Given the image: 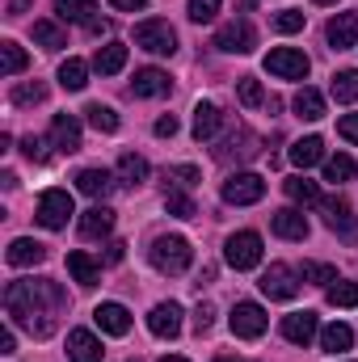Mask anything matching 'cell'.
Segmentation results:
<instances>
[{"label":"cell","mask_w":358,"mask_h":362,"mask_svg":"<svg viewBox=\"0 0 358 362\" xmlns=\"http://www.w3.org/2000/svg\"><path fill=\"white\" fill-rule=\"evenodd\" d=\"M4 308H8V320L21 325L25 333L34 337H51L55 325H59V312L68 308V295L59 282L51 278H21V282H8L4 286Z\"/></svg>","instance_id":"cell-1"},{"label":"cell","mask_w":358,"mask_h":362,"mask_svg":"<svg viewBox=\"0 0 358 362\" xmlns=\"http://www.w3.org/2000/svg\"><path fill=\"white\" fill-rule=\"evenodd\" d=\"M148 257H152V266L161 274H185L190 270V262H194V249H190V240L185 236H156L152 240V249H148Z\"/></svg>","instance_id":"cell-2"},{"label":"cell","mask_w":358,"mask_h":362,"mask_svg":"<svg viewBox=\"0 0 358 362\" xmlns=\"http://www.w3.org/2000/svg\"><path fill=\"white\" fill-rule=\"evenodd\" d=\"M135 47H144L152 55H173L178 51V30L161 17H148V21L135 25Z\"/></svg>","instance_id":"cell-3"},{"label":"cell","mask_w":358,"mask_h":362,"mask_svg":"<svg viewBox=\"0 0 358 362\" xmlns=\"http://www.w3.org/2000/svg\"><path fill=\"white\" fill-rule=\"evenodd\" d=\"M266 72L278 76V81H304L312 72V59L304 51H295V47H274L266 55Z\"/></svg>","instance_id":"cell-4"},{"label":"cell","mask_w":358,"mask_h":362,"mask_svg":"<svg viewBox=\"0 0 358 362\" xmlns=\"http://www.w3.org/2000/svg\"><path fill=\"white\" fill-rule=\"evenodd\" d=\"M72 215H76V211H72V194H68V189H47V194L38 198V211H34V219H38L42 228H51V232L68 228Z\"/></svg>","instance_id":"cell-5"},{"label":"cell","mask_w":358,"mask_h":362,"mask_svg":"<svg viewBox=\"0 0 358 362\" xmlns=\"http://www.w3.org/2000/svg\"><path fill=\"white\" fill-rule=\"evenodd\" d=\"M224 262H228L232 270H253V266H262V236H258V232H236V236H228Z\"/></svg>","instance_id":"cell-6"},{"label":"cell","mask_w":358,"mask_h":362,"mask_svg":"<svg viewBox=\"0 0 358 362\" xmlns=\"http://www.w3.org/2000/svg\"><path fill=\"white\" fill-rule=\"evenodd\" d=\"M262 198H266V177H258V173H232L224 181V202H232V206H253Z\"/></svg>","instance_id":"cell-7"},{"label":"cell","mask_w":358,"mask_h":362,"mask_svg":"<svg viewBox=\"0 0 358 362\" xmlns=\"http://www.w3.org/2000/svg\"><path fill=\"white\" fill-rule=\"evenodd\" d=\"M215 47L228 51V55H249V51L258 47V30H253L245 17H241V21H224L219 34H215Z\"/></svg>","instance_id":"cell-8"},{"label":"cell","mask_w":358,"mask_h":362,"mask_svg":"<svg viewBox=\"0 0 358 362\" xmlns=\"http://www.w3.org/2000/svg\"><path fill=\"white\" fill-rule=\"evenodd\" d=\"M228 325H232V333L236 337H245V341H253V337H262L270 325L266 308L262 303H236L232 308V316H228Z\"/></svg>","instance_id":"cell-9"},{"label":"cell","mask_w":358,"mask_h":362,"mask_svg":"<svg viewBox=\"0 0 358 362\" xmlns=\"http://www.w3.org/2000/svg\"><path fill=\"white\" fill-rule=\"evenodd\" d=\"M299 282H304V278L291 270V266L274 262V266L262 274V282H258V286H262V295H270V299H295V295H299Z\"/></svg>","instance_id":"cell-10"},{"label":"cell","mask_w":358,"mask_h":362,"mask_svg":"<svg viewBox=\"0 0 358 362\" xmlns=\"http://www.w3.org/2000/svg\"><path fill=\"white\" fill-rule=\"evenodd\" d=\"M321 206H325V223L333 228V232H342V236H358V219L354 211H350V202L346 198H321Z\"/></svg>","instance_id":"cell-11"},{"label":"cell","mask_w":358,"mask_h":362,"mask_svg":"<svg viewBox=\"0 0 358 362\" xmlns=\"http://www.w3.org/2000/svg\"><path fill=\"white\" fill-rule=\"evenodd\" d=\"M270 228H274V236H282V240H304V236H308V215L295 211V206H282V211L270 215Z\"/></svg>","instance_id":"cell-12"},{"label":"cell","mask_w":358,"mask_h":362,"mask_svg":"<svg viewBox=\"0 0 358 362\" xmlns=\"http://www.w3.org/2000/svg\"><path fill=\"white\" fill-rule=\"evenodd\" d=\"M93 320H97V329L110 333V337L131 333V312H127L122 303H97V308H93Z\"/></svg>","instance_id":"cell-13"},{"label":"cell","mask_w":358,"mask_h":362,"mask_svg":"<svg viewBox=\"0 0 358 362\" xmlns=\"http://www.w3.org/2000/svg\"><path fill=\"white\" fill-rule=\"evenodd\" d=\"M148 329H152V337H165V341H173L181 333V308L169 299V303H156L152 308V316H148Z\"/></svg>","instance_id":"cell-14"},{"label":"cell","mask_w":358,"mask_h":362,"mask_svg":"<svg viewBox=\"0 0 358 362\" xmlns=\"http://www.w3.org/2000/svg\"><path fill=\"white\" fill-rule=\"evenodd\" d=\"M51 144L59 148V152H81V122L72 118V114H55L51 118Z\"/></svg>","instance_id":"cell-15"},{"label":"cell","mask_w":358,"mask_h":362,"mask_svg":"<svg viewBox=\"0 0 358 362\" xmlns=\"http://www.w3.org/2000/svg\"><path fill=\"white\" fill-rule=\"evenodd\" d=\"M282 337L291 346H308L316 337V312H291V316H282Z\"/></svg>","instance_id":"cell-16"},{"label":"cell","mask_w":358,"mask_h":362,"mask_svg":"<svg viewBox=\"0 0 358 362\" xmlns=\"http://www.w3.org/2000/svg\"><path fill=\"white\" fill-rule=\"evenodd\" d=\"M169 89H173V81H169V72H161V68H139L135 81H131V93H135V97H165Z\"/></svg>","instance_id":"cell-17"},{"label":"cell","mask_w":358,"mask_h":362,"mask_svg":"<svg viewBox=\"0 0 358 362\" xmlns=\"http://www.w3.org/2000/svg\"><path fill=\"white\" fill-rule=\"evenodd\" d=\"M287 156H291V165H295V169H312V165H321V160H325V139H321V135H304V139H295V144H291V152H287Z\"/></svg>","instance_id":"cell-18"},{"label":"cell","mask_w":358,"mask_h":362,"mask_svg":"<svg viewBox=\"0 0 358 362\" xmlns=\"http://www.w3.org/2000/svg\"><path fill=\"white\" fill-rule=\"evenodd\" d=\"M358 42V13H337L329 21V47L333 51H346Z\"/></svg>","instance_id":"cell-19"},{"label":"cell","mask_w":358,"mask_h":362,"mask_svg":"<svg viewBox=\"0 0 358 362\" xmlns=\"http://www.w3.org/2000/svg\"><path fill=\"white\" fill-rule=\"evenodd\" d=\"M68 358L72 362H101V341L89 329H72L68 333Z\"/></svg>","instance_id":"cell-20"},{"label":"cell","mask_w":358,"mask_h":362,"mask_svg":"<svg viewBox=\"0 0 358 362\" xmlns=\"http://www.w3.org/2000/svg\"><path fill=\"white\" fill-rule=\"evenodd\" d=\"M219 122H224L219 105H211V101H198V105H194V139H198V144H202V139H215V135H219Z\"/></svg>","instance_id":"cell-21"},{"label":"cell","mask_w":358,"mask_h":362,"mask_svg":"<svg viewBox=\"0 0 358 362\" xmlns=\"http://www.w3.org/2000/svg\"><path fill=\"white\" fill-rule=\"evenodd\" d=\"M55 13H59L64 21L85 25V30L97 25V0H55Z\"/></svg>","instance_id":"cell-22"},{"label":"cell","mask_w":358,"mask_h":362,"mask_svg":"<svg viewBox=\"0 0 358 362\" xmlns=\"http://www.w3.org/2000/svg\"><path fill=\"white\" fill-rule=\"evenodd\" d=\"M110 228H114V211L110 206H89L85 215H81V236L85 240H97V236H110Z\"/></svg>","instance_id":"cell-23"},{"label":"cell","mask_w":358,"mask_h":362,"mask_svg":"<svg viewBox=\"0 0 358 362\" xmlns=\"http://www.w3.org/2000/svg\"><path fill=\"white\" fill-rule=\"evenodd\" d=\"M4 257H8V266H17V270H21V266H38V262L47 257V245H38V240L21 236V240H13V245H8V253H4Z\"/></svg>","instance_id":"cell-24"},{"label":"cell","mask_w":358,"mask_h":362,"mask_svg":"<svg viewBox=\"0 0 358 362\" xmlns=\"http://www.w3.org/2000/svg\"><path fill=\"white\" fill-rule=\"evenodd\" d=\"M68 274H72L81 286H97V282H101V266L93 262L85 249H72V253H68Z\"/></svg>","instance_id":"cell-25"},{"label":"cell","mask_w":358,"mask_h":362,"mask_svg":"<svg viewBox=\"0 0 358 362\" xmlns=\"http://www.w3.org/2000/svg\"><path fill=\"white\" fill-rule=\"evenodd\" d=\"M93 68H97L101 76H114V72H122V68H127V47H122V42H105V47H97V55H93Z\"/></svg>","instance_id":"cell-26"},{"label":"cell","mask_w":358,"mask_h":362,"mask_svg":"<svg viewBox=\"0 0 358 362\" xmlns=\"http://www.w3.org/2000/svg\"><path fill=\"white\" fill-rule=\"evenodd\" d=\"M76 189L89 194V198H105V194L114 189V177H110L105 169H81V173H76Z\"/></svg>","instance_id":"cell-27"},{"label":"cell","mask_w":358,"mask_h":362,"mask_svg":"<svg viewBox=\"0 0 358 362\" xmlns=\"http://www.w3.org/2000/svg\"><path fill=\"white\" fill-rule=\"evenodd\" d=\"M291 105H295V118H304V122L325 118V97H321L316 89H308V85L295 93V101H291Z\"/></svg>","instance_id":"cell-28"},{"label":"cell","mask_w":358,"mask_h":362,"mask_svg":"<svg viewBox=\"0 0 358 362\" xmlns=\"http://www.w3.org/2000/svg\"><path fill=\"white\" fill-rule=\"evenodd\" d=\"M350 346H354L350 325H329V329H321V350H325V354H346Z\"/></svg>","instance_id":"cell-29"},{"label":"cell","mask_w":358,"mask_h":362,"mask_svg":"<svg viewBox=\"0 0 358 362\" xmlns=\"http://www.w3.org/2000/svg\"><path fill=\"white\" fill-rule=\"evenodd\" d=\"M287 198L295 206H316L321 202V189H316V181H308L299 173V177H287Z\"/></svg>","instance_id":"cell-30"},{"label":"cell","mask_w":358,"mask_h":362,"mask_svg":"<svg viewBox=\"0 0 358 362\" xmlns=\"http://www.w3.org/2000/svg\"><path fill=\"white\" fill-rule=\"evenodd\" d=\"M25 51H21V42H13V38H4L0 42V72L4 76H17V72H25Z\"/></svg>","instance_id":"cell-31"},{"label":"cell","mask_w":358,"mask_h":362,"mask_svg":"<svg viewBox=\"0 0 358 362\" xmlns=\"http://www.w3.org/2000/svg\"><path fill=\"white\" fill-rule=\"evenodd\" d=\"M59 85L68 93H81L89 85V64H85V59H68V64L59 68Z\"/></svg>","instance_id":"cell-32"},{"label":"cell","mask_w":358,"mask_h":362,"mask_svg":"<svg viewBox=\"0 0 358 362\" xmlns=\"http://www.w3.org/2000/svg\"><path fill=\"white\" fill-rule=\"evenodd\" d=\"M34 42L47 47V51H59V47H68V34L55 21H34Z\"/></svg>","instance_id":"cell-33"},{"label":"cell","mask_w":358,"mask_h":362,"mask_svg":"<svg viewBox=\"0 0 358 362\" xmlns=\"http://www.w3.org/2000/svg\"><path fill=\"white\" fill-rule=\"evenodd\" d=\"M118 173H122L127 185H139V181H148V160L135 156V152H122V156H118Z\"/></svg>","instance_id":"cell-34"},{"label":"cell","mask_w":358,"mask_h":362,"mask_svg":"<svg viewBox=\"0 0 358 362\" xmlns=\"http://www.w3.org/2000/svg\"><path fill=\"white\" fill-rule=\"evenodd\" d=\"M333 97H337L342 105H354L358 101V68H346V72L333 76Z\"/></svg>","instance_id":"cell-35"},{"label":"cell","mask_w":358,"mask_h":362,"mask_svg":"<svg viewBox=\"0 0 358 362\" xmlns=\"http://www.w3.org/2000/svg\"><path fill=\"white\" fill-rule=\"evenodd\" d=\"M85 118H89V127H97V131H105V135H114V131H118V114H114L110 105H101V101H93V105H85Z\"/></svg>","instance_id":"cell-36"},{"label":"cell","mask_w":358,"mask_h":362,"mask_svg":"<svg viewBox=\"0 0 358 362\" xmlns=\"http://www.w3.org/2000/svg\"><path fill=\"white\" fill-rule=\"evenodd\" d=\"M325 299L333 303V308H358V282H333V286H325Z\"/></svg>","instance_id":"cell-37"},{"label":"cell","mask_w":358,"mask_h":362,"mask_svg":"<svg viewBox=\"0 0 358 362\" xmlns=\"http://www.w3.org/2000/svg\"><path fill=\"white\" fill-rule=\"evenodd\" d=\"M354 177V160L342 152V156H329L325 160V181H333V185H342V181H350Z\"/></svg>","instance_id":"cell-38"},{"label":"cell","mask_w":358,"mask_h":362,"mask_svg":"<svg viewBox=\"0 0 358 362\" xmlns=\"http://www.w3.org/2000/svg\"><path fill=\"white\" fill-rule=\"evenodd\" d=\"M299 278H304V282H316V286H333V282H337V270L325 266V262H304Z\"/></svg>","instance_id":"cell-39"},{"label":"cell","mask_w":358,"mask_h":362,"mask_svg":"<svg viewBox=\"0 0 358 362\" xmlns=\"http://www.w3.org/2000/svg\"><path fill=\"white\" fill-rule=\"evenodd\" d=\"M165 211L178 215V219H194V198L181 194V189H165Z\"/></svg>","instance_id":"cell-40"},{"label":"cell","mask_w":358,"mask_h":362,"mask_svg":"<svg viewBox=\"0 0 358 362\" xmlns=\"http://www.w3.org/2000/svg\"><path fill=\"white\" fill-rule=\"evenodd\" d=\"M236 97H241V105H249V110H258V105L266 101V93H262V85H258L253 76H241V81H236Z\"/></svg>","instance_id":"cell-41"},{"label":"cell","mask_w":358,"mask_h":362,"mask_svg":"<svg viewBox=\"0 0 358 362\" xmlns=\"http://www.w3.org/2000/svg\"><path fill=\"white\" fill-rule=\"evenodd\" d=\"M219 4H224V0H190V4H185V13H190V21H198V25H207V21H215V13H219Z\"/></svg>","instance_id":"cell-42"},{"label":"cell","mask_w":358,"mask_h":362,"mask_svg":"<svg viewBox=\"0 0 358 362\" xmlns=\"http://www.w3.org/2000/svg\"><path fill=\"white\" fill-rule=\"evenodd\" d=\"M38 101H47V85H38V81L13 89V105H38Z\"/></svg>","instance_id":"cell-43"},{"label":"cell","mask_w":358,"mask_h":362,"mask_svg":"<svg viewBox=\"0 0 358 362\" xmlns=\"http://www.w3.org/2000/svg\"><path fill=\"white\" fill-rule=\"evenodd\" d=\"M274 30H278V34H295V30H304V13H299V8H282V13H274Z\"/></svg>","instance_id":"cell-44"},{"label":"cell","mask_w":358,"mask_h":362,"mask_svg":"<svg viewBox=\"0 0 358 362\" xmlns=\"http://www.w3.org/2000/svg\"><path fill=\"white\" fill-rule=\"evenodd\" d=\"M165 181H173V185H181V189H190V185H198V181H202V173H198L194 165H178V169H169V173H165Z\"/></svg>","instance_id":"cell-45"},{"label":"cell","mask_w":358,"mask_h":362,"mask_svg":"<svg viewBox=\"0 0 358 362\" xmlns=\"http://www.w3.org/2000/svg\"><path fill=\"white\" fill-rule=\"evenodd\" d=\"M21 152H25L34 165H47V160H51V156H47V144H42L38 135H25V139H21Z\"/></svg>","instance_id":"cell-46"},{"label":"cell","mask_w":358,"mask_h":362,"mask_svg":"<svg viewBox=\"0 0 358 362\" xmlns=\"http://www.w3.org/2000/svg\"><path fill=\"white\" fill-rule=\"evenodd\" d=\"M211 325H215V308H211V303H198V312H194V333L202 337V333H211Z\"/></svg>","instance_id":"cell-47"},{"label":"cell","mask_w":358,"mask_h":362,"mask_svg":"<svg viewBox=\"0 0 358 362\" xmlns=\"http://www.w3.org/2000/svg\"><path fill=\"white\" fill-rule=\"evenodd\" d=\"M337 135L350 139V144H358V114H346V118L337 122Z\"/></svg>","instance_id":"cell-48"},{"label":"cell","mask_w":358,"mask_h":362,"mask_svg":"<svg viewBox=\"0 0 358 362\" xmlns=\"http://www.w3.org/2000/svg\"><path fill=\"white\" fill-rule=\"evenodd\" d=\"M156 135H161V139H173V135H178V118H173V114L156 118Z\"/></svg>","instance_id":"cell-49"},{"label":"cell","mask_w":358,"mask_h":362,"mask_svg":"<svg viewBox=\"0 0 358 362\" xmlns=\"http://www.w3.org/2000/svg\"><path fill=\"white\" fill-rule=\"evenodd\" d=\"M122 253H127V245H122V240H110V245H105V262H110V266H118V262H122Z\"/></svg>","instance_id":"cell-50"},{"label":"cell","mask_w":358,"mask_h":362,"mask_svg":"<svg viewBox=\"0 0 358 362\" xmlns=\"http://www.w3.org/2000/svg\"><path fill=\"white\" fill-rule=\"evenodd\" d=\"M114 8H122V13H139V8H148V0H110Z\"/></svg>","instance_id":"cell-51"},{"label":"cell","mask_w":358,"mask_h":362,"mask_svg":"<svg viewBox=\"0 0 358 362\" xmlns=\"http://www.w3.org/2000/svg\"><path fill=\"white\" fill-rule=\"evenodd\" d=\"M17 350V337H13V329H4L0 333V354H13Z\"/></svg>","instance_id":"cell-52"},{"label":"cell","mask_w":358,"mask_h":362,"mask_svg":"<svg viewBox=\"0 0 358 362\" xmlns=\"http://www.w3.org/2000/svg\"><path fill=\"white\" fill-rule=\"evenodd\" d=\"M25 8H30V0H13V4H8V17H21Z\"/></svg>","instance_id":"cell-53"},{"label":"cell","mask_w":358,"mask_h":362,"mask_svg":"<svg viewBox=\"0 0 358 362\" xmlns=\"http://www.w3.org/2000/svg\"><path fill=\"white\" fill-rule=\"evenodd\" d=\"M215 362H245V358H215Z\"/></svg>","instance_id":"cell-54"},{"label":"cell","mask_w":358,"mask_h":362,"mask_svg":"<svg viewBox=\"0 0 358 362\" xmlns=\"http://www.w3.org/2000/svg\"><path fill=\"white\" fill-rule=\"evenodd\" d=\"M161 362H190V358H161Z\"/></svg>","instance_id":"cell-55"},{"label":"cell","mask_w":358,"mask_h":362,"mask_svg":"<svg viewBox=\"0 0 358 362\" xmlns=\"http://www.w3.org/2000/svg\"><path fill=\"white\" fill-rule=\"evenodd\" d=\"M316 4H337V0H316Z\"/></svg>","instance_id":"cell-56"}]
</instances>
